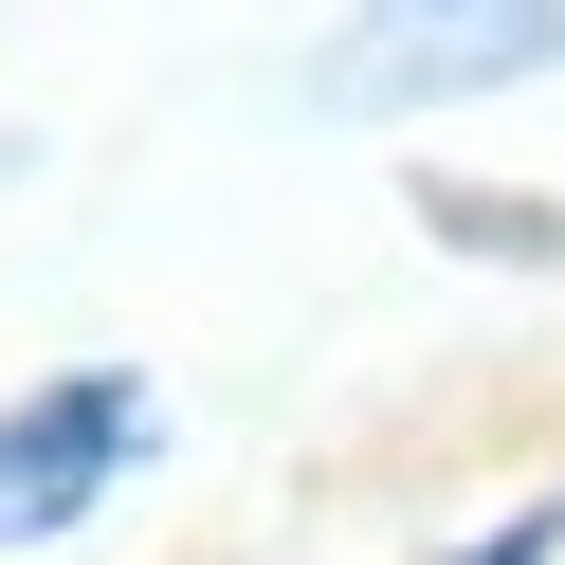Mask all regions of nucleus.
I'll return each mask as SVG.
<instances>
[{"mask_svg": "<svg viewBox=\"0 0 565 565\" xmlns=\"http://www.w3.org/2000/svg\"><path fill=\"white\" fill-rule=\"evenodd\" d=\"M547 55H565V0H365L329 92L347 110H419V92H492V74H547Z\"/></svg>", "mask_w": 565, "mask_h": 565, "instance_id": "nucleus-1", "label": "nucleus"}, {"mask_svg": "<svg viewBox=\"0 0 565 565\" xmlns=\"http://www.w3.org/2000/svg\"><path fill=\"white\" fill-rule=\"evenodd\" d=\"M475 565H565V492H547V511H529V529H492Z\"/></svg>", "mask_w": 565, "mask_h": 565, "instance_id": "nucleus-3", "label": "nucleus"}, {"mask_svg": "<svg viewBox=\"0 0 565 565\" xmlns=\"http://www.w3.org/2000/svg\"><path fill=\"white\" fill-rule=\"evenodd\" d=\"M128 438H147V383H128V365H92V383H38V402L0 419V547L74 529L92 492L128 475Z\"/></svg>", "mask_w": 565, "mask_h": 565, "instance_id": "nucleus-2", "label": "nucleus"}]
</instances>
